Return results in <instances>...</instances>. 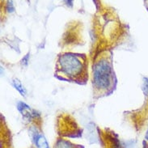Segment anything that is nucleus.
<instances>
[{"mask_svg": "<svg viewBox=\"0 0 148 148\" xmlns=\"http://www.w3.org/2000/svg\"><path fill=\"white\" fill-rule=\"evenodd\" d=\"M17 109L21 113V115L24 116V118H27V119H33V118H36V117L40 116V114L38 112L32 109L28 104H25L24 102H22V101L18 102Z\"/></svg>", "mask_w": 148, "mask_h": 148, "instance_id": "obj_3", "label": "nucleus"}, {"mask_svg": "<svg viewBox=\"0 0 148 148\" xmlns=\"http://www.w3.org/2000/svg\"><path fill=\"white\" fill-rule=\"evenodd\" d=\"M58 68L65 75L76 78L81 75L84 70V63L80 57L75 53H64L59 57Z\"/></svg>", "mask_w": 148, "mask_h": 148, "instance_id": "obj_2", "label": "nucleus"}, {"mask_svg": "<svg viewBox=\"0 0 148 148\" xmlns=\"http://www.w3.org/2000/svg\"><path fill=\"white\" fill-rule=\"evenodd\" d=\"M145 138H146V139L148 141V130L147 131V134H146V136H145Z\"/></svg>", "mask_w": 148, "mask_h": 148, "instance_id": "obj_10", "label": "nucleus"}, {"mask_svg": "<svg viewBox=\"0 0 148 148\" xmlns=\"http://www.w3.org/2000/svg\"><path fill=\"white\" fill-rule=\"evenodd\" d=\"M28 59H29V53H28L26 56L23 58V59L21 60V65L24 66H27L28 64Z\"/></svg>", "mask_w": 148, "mask_h": 148, "instance_id": "obj_9", "label": "nucleus"}, {"mask_svg": "<svg viewBox=\"0 0 148 148\" xmlns=\"http://www.w3.org/2000/svg\"><path fill=\"white\" fill-rule=\"evenodd\" d=\"M54 148H74V145L68 141L59 139L57 141Z\"/></svg>", "mask_w": 148, "mask_h": 148, "instance_id": "obj_6", "label": "nucleus"}, {"mask_svg": "<svg viewBox=\"0 0 148 148\" xmlns=\"http://www.w3.org/2000/svg\"><path fill=\"white\" fill-rule=\"evenodd\" d=\"M33 131H31L32 133V140L34 144L36 145L37 148H49V147L48 142L45 136L40 134L39 131L36 130V128H32Z\"/></svg>", "mask_w": 148, "mask_h": 148, "instance_id": "obj_4", "label": "nucleus"}, {"mask_svg": "<svg viewBox=\"0 0 148 148\" xmlns=\"http://www.w3.org/2000/svg\"><path fill=\"white\" fill-rule=\"evenodd\" d=\"M12 85L19 92V93L21 96H25L27 95V91H26L24 85L22 84V83L20 82V80L17 79H14L12 80Z\"/></svg>", "mask_w": 148, "mask_h": 148, "instance_id": "obj_5", "label": "nucleus"}, {"mask_svg": "<svg viewBox=\"0 0 148 148\" xmlns=\"http://www.w3.org/2000/svg\"><path fill=\"white\" fill-rule=\"evenodd\" d=\"M6 9L9 13H12L15 11V8H14V4L12 1H8L7 2V5H6Z\"/></svg>", "mask_w": 148, "mask_h": 148, "instance_id": "obj_7", "label": "nucleus"}, {"mask_svg": "<svg viewBox=\"0 0 148 148\" xmlns=\"http://www.w3.org/2000/svg\"><path fill=\"white\" fill-rule=\"evenodd\" d=\"M143 92H144L145 95L148 96V79L144 78V84H143Z\"/></svg>", "mask_w": 148, "mask_h": 148, "instance_id": "obj_8", "label": "nucleus"}, {"mask_svg": "<svg viewBox=\"0 0 148 148\" xmlns=\"http://www.w3.org/2000/svg\"><path fill=\"white\" fill-rule=\"evenodd\" d=\"M93 84L98 90H105L110 86L112 79V67L107 59H100L93 68Z\"/></svg>", "mask_w": 148, "mask_h": 148, "instance_id": "obj_1", "label": "nucleus"}]
</instances>
